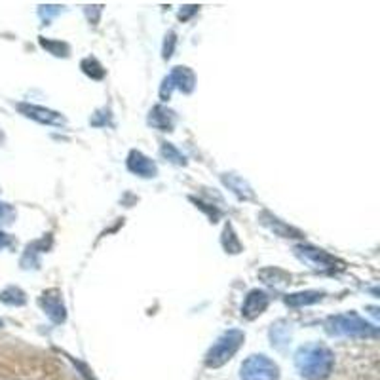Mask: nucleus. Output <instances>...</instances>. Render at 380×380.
<instances>
[{"mask_svg": "<svg viewBox=\"0 0 380 380\" xmlns=\"http://www.w3.org/2000/svg\"><path fill=\"white\" fill-rule=\"evenodd\" d=\"M244 380H276V367L268 359L253 358L244 367Z\"/></svg>", "mask_w": 380, "mask_h": 380, "instance_id": "nucleus-2", "label": "nucleus"}, {"mask_svg": "<svg viewBox=\"0 0 380 380\" xmlns=\"http://www.w3.org/2000/svg\"><path fill=\"white\" fill-rule=\"evenodd\" d=\"M302 375L312 380H319L327 376L331 369V356L324 350H316L314 354H307V358L299 359Z\"/></svg>", "mask_w": 380, "mask_h": 380, "instance_id": "nucleus-1", "label": "nucleus"}]
</instances>
